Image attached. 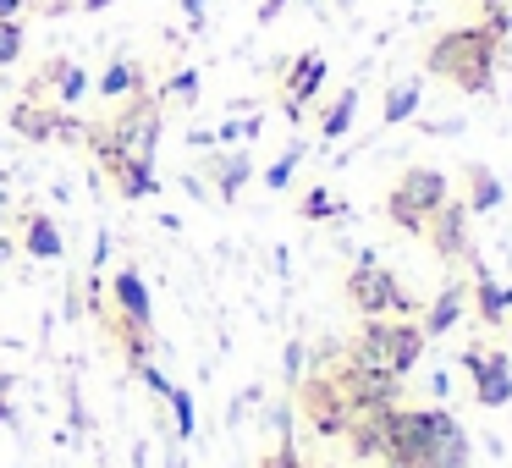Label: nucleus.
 I'll use <instances>...</instances> for the list:
<instances>
[{
    "label": "nucleus",
    "mask_w": 512,
    "mask_h": 468,
    "mask_svg": "<svg viewBox=\"0 0 512 468\" xmlns=\"http://www.w3.org/2000/svg\"><path fill=\"white\" fill-rule=\"evenodd\" d=\"M89 89H94V78L78 67V61L50 56L45 67H34V78L23 83V100H45V105H61V111H67V105H78Z\"/></svg>",
    "instance_id": "9"
},
{
    "label": "nucleus",
    "mask_w": 512,
    "mask_h": 468,
    "mask_svg": "<svg viewBox=\"0 0 512 468\" xmlns=\"http://www.w3.org/2000/svg\"><path fill=\"white\" fill-rule=\"evenodd\" d=\"M12 127L17 133L28 138V144H50V138H78V127L83 122H72L67 111H61V105H45V100H17L12 105Z\"/></svg>",
    "instance_id": "12"
},
{
    "label": "nucleus",
    "mask_w": 512,
    "mask_h": 468,
    "mask_svg": "<svg viewBox=\"0 0 512 468\" xmlns=\"http://www.w3.org/2000/svg\"><path fill=\"white\" fill-rule=\"evenodd\" d=\"M446 199H452V177H446L441 166H408L386 193V221L397 226V232L424 237V221H430Z\"/></svg>",
    "instance_id": "4"
},
{
    "label": "nucleus",
    "mask_w": 512,
    "mask_h": 468,
    "mask_svg": "<svg viewBox=\"0 0 512 468\" xmlns=\"http://www.w3.org/2000/svg\"><path fill=\"white\" fill-rule=\"evenodd\" d=\"M287 6H292V0H265V6H259V23H276V17L287 12Z\"/></svg>",
    "instance_id": "28"
},
{
    "label": "nucleus",
    "mask_w": 512,
    "mask_h": 468,
    "mask_svg": "<svg viewBox=\"0 0 512 468\" xmlns=\"http://www.w3.org/2000/svg\"><path fill=\"white\" fill-rule=\"evenodd\" d=\"M419 111V78H408V83H397V89L386 94V105H380V116H386V127H397V122H408V116Z\"/></svg>",
    "instance_id": "22"
},
{
    "label": "nucleus",
    "mask_w": 512,
    "mask_h": 468,
    "mask_svg": "<svg viewBox=\"0 0 512 468\" xmlns=\"http://www.w3.org/2000/svg\"><path fill=\"white\" fill-rule=\"evenodd\" d=\"M94 89H100V100H127V94H138V89H149V72L138 67L133 56H116L111 67L94 78Z\"/></svg>",
    "instance_id": "17"
},
{
    "label": "nucleus",
    "mask_w": 512,
    "mask_h": 468,
    "mask_svg": "<svg viewBox=\"0 0 512 468\" xmlns=\"http://www.w3.org/2000/svg\"><path fill=\"white\" fill-rule=\"evenodd\" d=\"M17 56H23V23L0 17V67H12Z\"/></svg>",
    "instance_id": "25"
},
{
    "label": "nucleus",
    "mask_w": 512,
    "mask_h": 468,
    "mask_svg": "<svg viewBox=\"0 0 512 468\" xmlns=\"http://www.w3.org/2000/svg\"><path fill=\"white\" fill-rule=\"evenodd\" d=\"M468 303H474L479 331H507V287L479 259H468Z\"/></svg>",
    "instance_id": "14"
},
{
    "label": "nucleus",
    "mask_w": 512,
    "mask_h": 468,
    "mask_svg": "<svg viewBox=\"0 0 512 468\" xmlns=\"http://www.w3.org/2000/svg\"><path fill=\"white\" fill-rule=\"evenodd\" d=\"M424 347H430V336L419 331V320H364L358 336L347 342V353H353L358 364L386 369V375L402 380L424 358Z\"/></svg>",
    "instance_id": "3"
},
{
    "label": "nucleus",
    "mask_w": 512,
    "mask_h": 468,
    "mask_svg": "<svg viewBox=\"0 0 512 468\" xmlns=\"http://www.w3.org/2000/svg\"><path fill=\"white\" fill-rule=\"evenodd\" d=\"M386 413H391V408L358 413V419L347 424V435H342V441H347V452H353V457H364V463H369V457H380V446H386Z\"/></svg>",
    "instance_id": "19"
},
{
    "label": "nucleus",
    "mask_w": 512,
    "mask_h": 468,
    "mask_svg": "<svg viewBox=\"0 0 512 468\" xmlns=\"http://www.w3.org/2000/svg\"><path fill=\"white\" fill-rule=\"evenodd\" d=\"M298 215L303 221H331V215H342V199H336L331 188H309L298 199Z\"/></svg>",
    "instance_id": "23"
},
{
    "label": "nucleus",
    "mask_w": 512,
    "mask_h": 468,
    "mask_svg": "<svg viewBox=\"0 0 512 468\" xmlns=\"http://www.w3.org/2000/svg\"><path fill=\"white\" fill-rule=\"evenodd\" d=\"M353 116H358V89H342V94H336V100L320 111V133H325V138H342L347 127H353Z\"/></svg>",
    "instance_id": "21"
},
{
    "label": "nucleus",
    "mask_w": 512,
    "mask_h": 468,
    "mask_svg": "<svg viewBox=\"0 0 512 468\" xmlns=\"http://www.w3.org/2000/svg\"><path fill=\"white\" fill-rule=\"evenodd\" d=\"M12 254H17V243H12V237H0V265H6Z\"/></svg>",
    "instance_id": "31"
},
{
    "label": "nucleus",
    "mask_w": 512,
    "mask_h": 468,
    "mask_svg": "<svg viewBox=\"0 0 512 468\" xmlns=\"http://www.w3.org/2000/svg\"><path fill=\"white\" fill-rule=\"evenodd\" d=\"M6 386H12V380H6V375H0V391H6Z\"/></svg>",
    "instance_id": "32"
},
{
    "label": "nucleus",
    "mask_w": 512,
    "mask_h": 468,
    "mask_svg": "<svg viewBox=\"0 0 512 468\" xmlns=\"http://www.w3.org/2000/svg\"><path fill=\"white\" fill-rule=\"evenodd\" d=\"M501 45L507 39L496 34V28L479 17V23H457L446 28V34L430 39V50H424V72L441 83H452L457 94H490V83H496V67H501Z\"/></svg>",
    "instance_id": "2"
},
{
    "label": "nucleus",
    "mask_w": 512,
    "mask_h": 468,
    "mask_svg": "<svg viewBox=\"0 0 512 468\" xmlns=\"http://www.w3.org/2000/svg\"><path fill=\"white\" fill-rule=\"evenodd\" d=\"M111 309L122 314V320H133V325H149L155 331V309H149V287H144V276H138L133 265H122L111 276Z\"/></svg>",
    "instance_id": "15"
},
{
    "label": "nucleus",
    "mask_w": 512,
    "mask_h": 468,
    "mask_svg": "<svg viewBox=\"0 0 512 468\" xmlns=\"http://www.w3.org/2000/svg\"><path fill=\"white\" fill-rule=\"evenodd\" d=\"M463 182H468V193H463V210H468V215H490L501 199H507V188H501V177H496L490 166H479V160L463 171Z\"/></svg>",
    "instance_id": "18"
},
{
    "label": "nucleus",
    "mask_w": 512,
    "mask_h": 468,
    "mask_svg": "<svg viewBox=\"0 0 512 468\" xmlns=\"http://www.w3.org/2000/svg\"><path fill=\"white\" fill-rule=\"evenodd\" d=\"M78 138H83V149H89L94 155V166L105 171V177H111V188L122 193V199H149V193H155V166H149V160H138L133 149L122 144V138L111 133V127H105V116H94V122H83L78 127Z\"/></svg>",
    "instance_id": "5"
},
{
    "label": "nucleus",
    "mask_w": 512,
    "mask_h": 468,
    "mask_svg": "<svg viewBox=\"0 0 512 468\" xmlns=\"http://www.w3.org/2000/svg\"><path fill=\"white\" fill-rule=\"evenodd\" d=\"M468 221H474V215L463 210V199H446L441 210L424 221V243L435 248V259H441L446 270H457V265H468V259H474V237H468Z\"/></svg>",
    "instance_id": "10"
},
{
    "label": "nucleus",
    "mask_w": 512,
    "mask_h": 468,
    "mask_svg": "<svg viewBox=\"0 0 512 468\" xmlns=\"http://www.w3.org/2000/svg\"><path fill=\"white\" fill-rule=\"evenodd\" d=\"M160 105H166V94H199V72H177V78L166 83V89H155Z\"/></svg>",
    "instance_id": "27"
},
{
    "label": "nucleus",
    "mask_w": 512,
    "mask_h": 468,
    "mask_svg": "<svg viewBox=\"0 0 512 468\" xmlns=\"http://www.w3.org/2000/svg\"><path fill=\"white\" fill-rule=\"evenodd\" d=\"M12 226H17V248H23L28 259H61V254H67V237H61V226L50 221L45 210H34V204L12 210Z\"/></svg>",
    "instance_id": "13"
},
{
    "label": "nucleus",
    "mask_w": 512,
    "mask_h": 468,
    "mask_svg": "<svg viewBox=\"0 0 512 468\" xmlns=\"http://www.w3.org/2000/svg\"><path fill=\"white\" fill-rule=\"evenodd\" d=\"M468 435L446 408H391L386 413V468H468Z\"/></svg>",
    "instance_id": "1"
},
{
    "label": "nucleus",
    "mask_w": 512,
    "mask_h": 468,
    "mask_svg": "<svg viewBox=\"0 0 512 468\" xmlns=\"http://www.w3.org/2000/svg\"><path fill=\"white\" fill-rule=\"evenodd\" d=\"M463 309H468V281L452 276V281L441 287V298H435L430 309L419 314V331H424V336H446L457 320H463Z\"/></svg>",
    "instance_id": "16"
},
{
    "label": "nucleus",
    "mask_w": 512,
    "mask_h": 468,
    "mask_svg": "<svg viewBox=\"0 0 512 468\" xmlns=\"http://www.w3.org/2000/svg\"><path fill=\"white\" fill-rule=\"evenodd\" d=\"M463 375L474 386V402L479 408H507L512 402V358L501 347H468L463 353Z\"/></svg>",
    "instance_id": "8"
},
{
    "label": "nucleus",
    "mask_w": 512,
    "mask_h": 468,
    "mask_svg": "<svg viewBox=\"0 0 512 468\" xmlns=\"http://www.w3.org/2000/svg\"><path fill=\"white\" fill-rule=\"evenodd\" d=\"M298 408H303V419H309V430H314V435H325V441H342L347 424L358 419V413L347 408V397L336 391V380L325 375V369H314L309 380H298Z\"/></svg>",
    "instance_id": "7"
},
{
    "label": "nucleus",
    "mask_w": 512,
    "mask_h": 468,
    "mask_svg": "<svg viewBox=\"0 0 512 468\" xmlns=\"http://www.w3.org/2000/svg\"><path fill=\"white\" fill-rule=\"evenodd\" d=\"M0 210H6V193H0Z\"/></svg>",
    "instance_id": "33"
},
{
    "label": "nucleus",
    "mask_w": 512,
    "mask_h": 468,
    "mask_svg": "<svg viewBox=\"0 0 512 468\" xmlns=\"http://www.w3.org/2000/svg\"><path fill=\"white\" fill-rule=\"evenodd\" d=\"M0 17H12V23H23V17H28V0H0Z\"/></svg>",
    "instance_id": "29"
},
{
    "label": "nucleus",
    "mask_w": 512,
    "mask_h": 468,
    "mask_svg": "<svg viewBox=\"0 0 512 468\" xmlns=\"http://www.w3.org/2000/svg\"><path fill=\"white\" fill-rule=\"evenodd\" d=\"M342 292H347V303H353L364 320H408V314H419V303H413V292L402 287L397 276H391L386 265H375V259H358L353 270H347V281H342Z\"/></svg>",
    "instance_id": "6"
},
{
    "label": "nucleus",
    "mask_w": 512,
    "mask_h": 468,
    "mask_svg": "<svg viewBox=\"0 0 512 468\" xmlns=\"http://www.w3.org/2000/svg\"><path fill=\"white\" fill-rule=\"evenodd\" d=\"M105 6H116V0H78V12H105Z\"/></svg>",
    "instance_id": "30"
},
{
    "label": "nucleus",
    "mask_w": 512,
    "mask_h": 468,
    "mask_svg": "<svg viewBox=\"0 0 512 468\" xmlns=\"http://www.w3.org/2000/svg\"><path fill=\"white\" fill-rule=\"evenodd\" d=\"M171 413H177V435H182V441H188V435H193V397H188V391H182V386H171Z\"/></svg>",
    "instance_id": "26"
},
{
    "label": "nucleus",
    "mask_w": 512,
    "mask_h": 468,
    "mask_svg": "<svg viewBox=\"0 0 512 468\" xmlns=\"http://www.w3.org/2000/svg\"><path fill=\"white\" fill-rule=\"evenodd\" d=\"M204 177L215 182V193H221V199H237V188L254 177V160H248L243 149H237V155H210V160H204Z\"/></svg>",
    "instance_id": "20"
},
{
    "label": "nucleus",
    "mask_w": 512,
    "mask_h": 468,
    "mask_svg": "<svg viewBox=\"0 0 512 468\" xmlns=\"http://www.w3.org/2000/svg\"><path fill=\"white\" fill-rule=\"evenodd\" d=\"M298 160H303V144H292L287 155H281L276 166L265 171V188H292V171H298Z\"/></svg>",
    "instance_id": "24"
},
{
    "label": "nucleus",
    "mask_w": 512,
    "mask_h": 468,
    "mask_svg": "<svg viewBox=\"0 0 512 468\" xmlns=\"http://www.w3.org/2000/svg\"><path fill=\"white\" fill-rule=\"evenodd\" d=\"M320 89H325V56L320 50H303V56L281 72V111H287L292 122H303V105Z\"/></svg>",
    "instance_id": "11"
}]
</instances>
